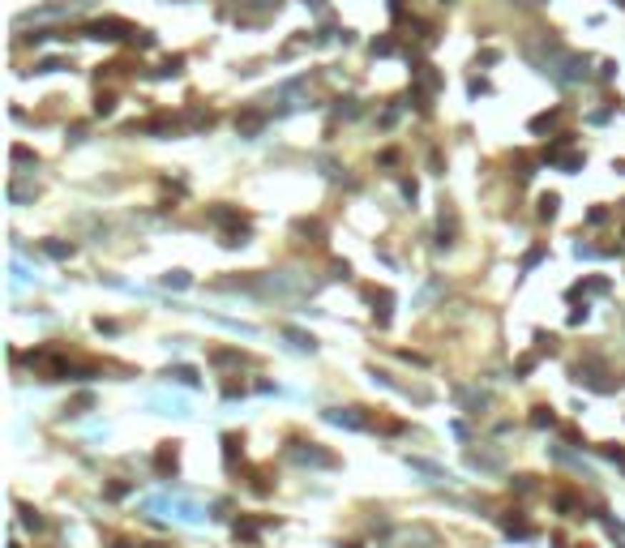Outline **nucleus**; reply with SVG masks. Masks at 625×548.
Here are the masks:
<instances>
[{
	"label": "nucleus",
	"mask_w": 625,
	"mask_h": 548,
	"mask_svg": "<svg viewBox=\"0 0 625 548\" xmlns=\"http://www.w3.org/2000/svg\"><path fill=\"white\" fill-rule=\"evenodd\" d=\"M621 4H625V0H621Z\"/></svg>",
	"instance_id": "nucleus-16"
},
{
	"label": "nucleus",
	"mask_w": 625,
	"mask_h": 548,
	"mask_svg": "<svg viewBox=\"0 0 625 548\" xmlns=\"http://www.w3.org/2000/svg\"><path fill=\"white\" fill-rule=\"evenodd\" d=\"M557 206H561V197H557V193H544V197H540V219H553Z\"/></svg>",
	"instance_id": "nucleus-9"
},
{
	"label": "nucleus",
	"mask_w": 625,
	"mask_h": 548,
	"mask_svg": "<svg viewBox=\"0 0 625 548\" xmlns=\"http://www.w3.org/2000/svg\"><path fill=\"white\" fill-rule=\"evenodd\" d=\"M266 292L270 296H304L309 292V279L300 270H279V274L266 279Z\"/></svg>",
	"instance_id": "nucleus-2"
},
{
	"label": "nucleus",
	"mask_w": 625,
	"mask_h": 548,
	"mask_svg": "<svg viewBox=\"0 0 625 548\" xmlns=\"http://www.w3.org/2000/svg\"><path fill=\"white\" fill-rule=\"evenodd\" d=\"M163 283H167V287H176V292H180V287H189V283H193V279H189V274H184V270H167V274H163Z\"/></svg>",
	"instance_id": "nucleus-10"
},
{
	"label": "nucleus",
	"mask_w": 625,
	"mask_h": 548,
	"mask_svg": "<svg viewBox=\"0 0 625 548\" xmlns=\"http://www.w3.org/2000/svg\"><path fill=\"white\" fill-rule=\"evenodd\" d=\"M471 467H480V472H497L501 459H497V454H480V450H471Z\"/></svg>",
	"instance_id": "nucleus-8"
},
{
	"label": "nucleus",
	"mask_w": 625,
	"mask_h": 548,
	"mask_svg": "<svg viewBox=\"0 0 625 548\" xmlns=\"http://www.w3.org/2000/svg\"><path fill=\"white\" fill-rule=\"evenodd\" d=\"M326 420H330V424H339V429H364V424H369V420L360 416V407H330V412H326Z\"/></svg>",
	"instance_id": "nucleus-4"
},
{
	"label": "nucleus",
	"mask_w": 625,
	"mask_h": 548,
	"mask_svg": "<svg viewBox=\"0 0 625 548\" xmlns=\"http://www.w3.org/2000/svg\"><path fill=\"white\" fill-rule=\"evenodd\" d=\"M47 253H51V257H69V253H73V244H47Z\"/></svg>",
	"instance_id": "nucleus-14"
},
{
	"label": "nucleus",
	"mask_w": 625,
	"mask_h": 548,
	"mask_svg": "<svg viewBox=\"0 0 625 548\" xmlns=\"http://www.w3.org/2000/svg\"><path fill=\"white\" fill-rule=\"evenodd\" d=\"M167 377H171V382H180V386H197V373H193V369H171Z\"/></svg>",
	"instance_id": "nucleus-11"
},
{
	"label": "nucleus",
	"mask_w": 625,
	"mask_h": 548,
	"mask_svg": "<svg viewBox=\"0 0 625 548\" xmlns=\"http://www.w3.org/2000/svg\"><path fill=\"white\" fill-rule=\"evenodd\" d=\"M519 4H536V0H519Z\"/></svg>",
	"instance_id": "nucleus-15"
},
{
	"label": "nucleus",
	"mask_w": 625,
	"mask_h": 548,
	"mask_svg": "<svg viewBox=\"0 0 625 548\" xmlns=\"http://www.w3.org/2000/svg\"><path fill=\"white\" fill-rule=\"evenodd\" d=\"M283 334H287V339H291L300 352H317V339H313V334H304V330H291V326H287Z\"/></svg>",
	"instance_id": "nucleus-7"
},
{
	"label": "nucleus",
	"mask_w": 625,
	"mask_h": 548,
	"mask_svg": "<svg viewBox=\"0 0 625 548\" xmlns=\"http://www.w3.org/2000/svg\"><path fill=\"white\" fill-rule=\"evenodd\" d=\"M146 510H167L176 523H189V527H201L206 523V510L197 506V502H189V497H180V493H167V497H150L146 502Z\"/></svg>",
	"instance_id": "nucleus-1"
},
{
	"label": "nucleus",
	"mask_w": 625,
	"mask_h": 548,
	"mask_svg": "<svg viewBox=\"0 0 625 548\" xmlns=\"http://www.w3.org/2000/svg\"><path fill=\"white\" fill-rule=\"evenodd\" d=\"M86 34H90V39H107V43H120V39H129V34H141V30H137V26H129V21H120V17H103V21L86 26Z\"/></svg>",
	"instance_id": "nucleus-3"
},
{
	"label": "nucleus",
	"mask_w": 625,
	"mask_h": 548,
	"mask_svg": "<svg viewBox=\"0 0 625 548\" xmlns=\"http://www.w3.org/2000/svg\"><path fill=\"white\" fill-rule=\"evenodd\" d=\"M150 407H159L163 416H193L189 399H167V394H150Z\"/></svg>",
	"instance_id": "nucleus-6"
},
{
	"label": "nucleus",
	"mask_w": 625,
	"mask_h": 548,
	"mask_svg": "<svg viewBox=\"0 0 625 548\" xmlns=\"http://www.w3.org/2000/svg\"><path fill=\"white\" fill-rule=\"evenodd\" d=\"M291 459L296 463H304V467H334V454H326V450H317V446H300V450H291Z\"/></svg>",
	"instance_id": "nucleus-5"
},
{
	"label": "nucleus",
	"mask_w": 625,
	"mask_h": 548,
	"mask_svg": "<svg viewBox=\"0 0 625 548\" xmlns=\"http://www.w3.org/2000/svg\"><path fill=\"white\" fill-rule=\"evenodd\" d=\"M373 51H377V56H390V51H394V39H377Z\"/></svg>",
	"instance_id": "nucleus-13"
},
{
	"label": "nucleus",
	"mask_w": 625,
	"mask_h": 548,
	"mask_svg": "<svg viewBox=\"0 0 625 548\" xmlns=\"http://www.w3.org/2000/svg\"><path fill=\"white\" fill-rule=\"evenodd\" d=\"M111 107H116V99H111V94H99V103H94V111H99V116H107Z\"/></svg>",
	"instance_id": "nucleus-12"
}]
</instances>
